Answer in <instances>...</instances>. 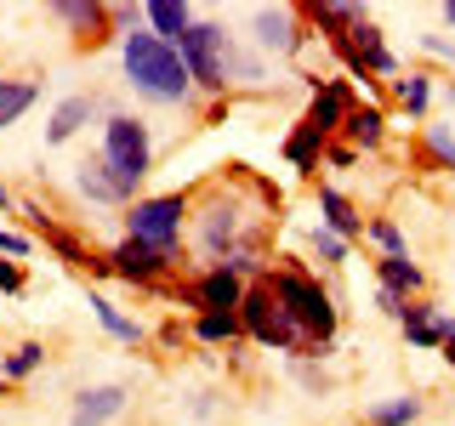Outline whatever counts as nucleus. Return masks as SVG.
<instances>
[{"label": "nucleus", "instance_id": "f257e3e1", "mask_svg": "<svg viewBox=\"0 0 455 426\" xmlns=\"http://www.w3.org/2000/svg\"><path fill=\"white\" fill-rule=\"evenodd\" d=\"M120 68H125V85L137 97H148V103H165V108L194 103V80L182 68V51L165 46L148 28H125L120 35Z\"/></svg>", "mask_w": 455, "mask_h": 426}, {"label": "nucleus", "instance_id": "f03ea898", "mask_svg": "<svg viewBox=\"0 0 455 426\" xmlns=\"http://www.w3.org/2000/svg\"><path fill=\"white\" fill-rule=\"evenodd\" d=\"M262 279H267V290L279 296L284 319L296 324L302 347H331V341H336V324H341V312H336V296L324 290V284L313 279L307 267H267Z\"/></svg>", "mask_w": 455, "mask_h": 426}, {"label": "nucleus", "instance_id": "7ed1b4c3", "mask_svg": "<svg viewBox=\"0 0 455 426\" xmlns=\"http://www.w3.org/2000/svg\"><path fill=\"white\" fill-rule=\"evenodd\" d=\"M177 51H182V68H188V80H194V91H211V97H222L228 85H234V40H228V28L222 23H211V18H194V28L177 40Z\"/></svg>", "mask_w": 455, "mask_h": 426}, {"label": "nucleus", "instance_id": "20e7f679", "mask_svg": "<svg viewBox=\"0 0 455 426\" xmlns=\"http://www.w3.org/2000/svg\"><path fill=\"white\" fill-rule=\"evenodd\" d=\"M103 165H108V177L120 182L125 193H137V182L154 170V131H148V120H137V114H108L103 120Z\"/></svg>", "mask_w": 455, "mask_h": 426}, {"label": "nucleus", "instance_id": "39448f33", "mask_svg": "<svg viewBox=\"0 0 455 426\" xmlns=\"http://www.w3.org/2000/svg\"><path fill=\"white\" fill-rule=\"evenodd\" d=\"M188 217H194L188 193H148V199H137V205H125V239H137V245H154V250L177 256Z\"/></svg>", "mask_w": 455, "mask_h": 426}, {"label": "nucleus", "instance_id": "423d86ee", "mask_svg": "<svg viewBox=\"0 0 455 426\" xmlns=\"http://www.w3.org/2000/svg\"><path fill=\"white\" fill-rule=\"evenodd\" d=\"M239 330H245L256 347L302 352V335H296V324L284 319V307H279V296L267 290V279H251L245 284V302H239Z\"/></svg>", "mask_w": 455, "mask_h": 426}, {"label": "nucleus", "instance_id": "0eeeda50", "mask_svg": "<svg viewBox=\"0 0 455 426\" xmlns=\"http://www.w3.org/2000/svg\"><path fill=\"white\" fill-rule=\"evenodd\" d=\"M194 233H199V250L211 256V262H234V256H245V233H251V217L234 205V199H211L205 210H199V222H194Z\"/></svg>", "mask_w": 455, "mask_h": 426}, {"label": "nucleus", "instance_id": "6e6552de", "mask_svg": "<svg viewBox=\"0 0 455 426\" xmlns=\"http://www.w3.org/2000/svg\"><path fill=\"white\" fill-rule=\"evenodd\" d=\"M251 35H256V46L274 51V57H296L307 46V28H302V12L296 6H256L251 12Z\"/></svg>", "mask_w": 455, "mask_h": 426}, {"label": "nucleus", "instance_id": "1a4fd4ad", "mask_svg": "<svg viewBox=\"0 0 455 426\" xmlns=\"http://www.w3.org/2000/svg\"><path fill=\"white\" fill-rule=\"evenodd\" d=\"M103 262H108V273H120L125 284H160L165 273H177V256H165L154 245H137V239H120Z\"/></svg>", "mask_w": 455, "mask_h": 426}, {"label": "nucleus", "instance_id": "9d476101", "mask_svg": "<svg viewBox=\"0 0 455 426\" xmlns=\"http://www.w3.org/2000/svg\"><path fill=\"white\" fill-rule=\"evenodd\" d=\"M347 108H353L347 85H341V80H319V85H313V108L302 114V125H313V131L331 142L341 131V120H347Z\"/></svg>", "mask_w": 455, "mask_h": 426}, {"label": "nucleus", "instance_id": "9b49d317", "mask_svg": "<svg viewBox=\"0 0 455 426\" xmlns=\"http://www.w3.org/2000/svg\"><path fill=\"white\" fill-rule=\"evenodd\" d=\"M194 302H199V312H239L245 279H239L234 267H211V273H199V284H194Z\"/></svg>", "mask_w": 455, "mask_h": 426}, {"label": "nucleus", "instance_id": "f8f14e48", "mask_svg": "<svg viewBox=\"0 0 455 426\" xmlns=\"http://www.w3.org/2000/svg\"><path fill=\"white\" fill-rule=\"evenodd\" d=\"M398 324H404V335L416 341V347H450V341H455V319L438 312L433 302H410Z\"/></svg>", "mask_w": 455, "mask_h": 426}, {"label": "nucleus", "instance_id": "ddd939ff", "mask_svg": "<svg viewBox=\"0 0 455 426\" xmlns=\"http://www.w3.org/2000/svg\"><path fill=\"white\" fill-rule=\"evenodd\" d=\"M103 114V103H97L92 91H80V97H63V103L52 108V120H46V142L57 148V142H68V137H80L85 125Z\"/></svg>", "mask_w": 455, "mask_h": 426}, {"label": "nucleus", "instance_id": "4468645a", "mask_svg": "<svg viewBox=\"0 0 455 426\" xmlns=\"http://www.w3.org/2000/svg\"><path fill=\"white\" fill-rule=\"evenodd\" d=\"M341 137H347L353 154H376L381 142H387V114H381L376 103H353L347 120H341Z\"/></svg>", "mask_w": 455, "mask_h": 426}, {"label": "nucleus", "instance_id": "2eb2a0df", "mask_svg": "<svg viewBox=\"0 0 455 426\" xmlns=\"http://www.w3.org/2000/svg\"><path fill=\"white\" fill-rule=\"evenodd\" d=\"M319 227H331L336 239H359L364 233V217H359V205H353L341 188H319Z\"/></svg>", "mask_w": 455, "mask_h": 426}, {"label": "nucleus", "instance_id": "dca6fc26", "mask_svg": "<svg viewBox=\"0 0 455 426\" xmlns=\"http://www.w3.org/2000/svg\"><path fill=\"white\" fill-rule=\"evenodd\" d=\"M120 409H125V387H85L75 398V409H68V421L75 426H108Z\"/></svg>", "mask_w": 455, "mask_h": 426}, {"label": "nucleus", "instance_id": "f3484780", "mask_svg": "<svg viewBox=\"0 0 455 426\" xmlns=\"http://www.w3.org/2000/svg\"><path fill=\"white\" fill-rule=\"evenodd\" d=\"M142 23H148V35H160L165 46H177L194 28V6H182V0H148V6H142Z\"/></svg>", "mask_w": 455, "mask_h": 426}, {"label": "nucleus", "instance_id": "a211bd4d", "mask_svg": "<svg viewBox=\"0 0 455 426\" xmlns=\"http://www.w3.org/2000/svg\"><path fill=\"white\" fill-rule=\"evenodd\" d=\"M75 170H80V177H75V188H80L85 199H97V205H125V199H132V193H125V188H120V182H114V177H108V165H103V154H97V160H80Z\"/></svg>", "mask_w": 455, "mask_h": 426}, {"label": "nucleus", "instance_id": "6ab92c4d", "mask_svg": "<svg viewBox=\"0 0 455 426\" xmlns=\"http://www.w3.org/2000/svg\"><path fill=\"white\" fill-rule=\"evenodd\" d=\"M40 103V80H23V75H0V131L18 125L28 108Z\"/></svg>", "mask_w": 455, "mask_h": 426}, {"label": "nucleus", "instance_id": "aec40b11", "mask_svg": "<svg viewBox=\"0 0 455 426\" xmlns=\"http://www.w3.org/2000/svg\"><path fill=\"white\" fill-rule=\"evenodd\" d=\"M376 279H381V290L387 296H398V302H410V296H421V267L410 262V256H381L376 262Z\"/></svg>", "mask_w": 455, "mask_h": 426}, {"label": "nucleus", "instance_id": "412c9836", "mask_svg": "<svg viewBox=\"0 0 455 426\" xmlns=\"http://www.w3.org/2000/svg\"><path fill=\"white\" fill-rule=\"evenodd\" d=\"M393 103L421 120L427 103H433V75H427V68H410V75H398V80H393Z\"/></svg>", "mask_w": 455, "mask_h": 426}, {"label": "nucleus", "instance_id": "4be33fe9", "mask_svg": "<svg viewBox=\"0 0 455 426\" xmlns=\"http://www.w3.org/2000/svg\"><path fill=\"white\" fill-rule=\"evenodd\" d=\"M92 312H97V324H103V330H108L114 341H132V347L142 341V324H137V319H125V312L114 307L108 296H97V290H92Z\"/></svg>", "mask_w": 455, "mask_h": 426}, {"label": "nucleus", "instance_id": "5701e85b", "mask_svg": "<svg viewBox=\"0 0 455 426\" xmlns=\"http://www.w3.org/2000/svg\"><path fill=\"white\" fill-rule=\"evenodd\" d=\"M416 415H421V398H410V392H404V398H381V404L364 409L370 426H410Z\"/></svg>", "mask_w": 455, "mask_h": 426}, {"label": "nucleus", "instance_id": "b1692460", "mask_svg": "<svg viewBox=\"0 0 455 426\" xmlns=\"http://www.w3.org/2000/svg\"><path fill=\"white\" fill-rule=\"evenodd\" d=\"M319 154H324V137L313 131V125L296 120V131L284 137V160H291L296 170H313V160H319Z\"/></svg>", "mask_w": 455, "mask_h": 426}, {"label": "nucleus", "instance_id": "393cba45", "mask_svg": "<svg viewBox=\"0 0 455 426\" xmlns=\"http://www.w3.org/2000/svg\"><path fill=\"white\" fill-rule=\"evenodd\" d=\"M52 18L68 23V28H92V40H97V28L108 23V6H92V0H63V6H52Z\"/></svg>", "mask_w": 455, "mask_h": 426}, {"label": "nucleus", "instance_id": "a878e982", "mask_svg": "<svg viewBox=\"0 0 455 426\" xmlns=\"http://www.w3.org/2000/svg\"><path fill=\"white\" fill-rule=\"evenodd\" d=\"M40 364H46V347H40V341H23V347H12L6 359H0V375H6V381H23V375H35Z\"/></svg>", "mask_w": 455, "mask_h": 426}, {"label": "nucleus", "instance_id": "bb28decb", "mask_svg": "<svg viewBox=\"0 0 455 426\" xmlns=\"http://www.w3.org/2000/svg\"><path fill=\"white\" fill-rule=\"evenodd\" d=\"M194 335L217 347V341H239L245 330H239V312H199V319H194Z\"/></svg>", "mask_w": 455, "mask_h": 426}, {"label": "nucleus", "instance_id": "cd10ccee", "mask_svg": "<svg viewBox=\"0 0 455 426\" xmlns=\"http://www.w3.org/2000/svg\"><path fill=\"white\" fill-rule=\"evenodd\" d=\"M307 250L319 256L324 267H341V262H347V239H336L331 227H307Z\"/></svg>", "mask_w": 455, "mask_h": 426}, {"label": "nucleus", "instance_id": "c85d7f7f", "mask_svg": "<svg viewBox=\"0 0 455 426\" xmlns=\"http://www.w3.org/2000/svg\"><path fill=\"white\" fill-rule=\"evenodd\" d=\"M364 233H370V239H376V245H381V256H404V233H398V222L376 217V222L364 227Z\"/></svg>", "mask_w": 455, "mask_h": 426}, {"label": "nucleus", "instance_id": "c756f323", "mask_svg": "<svg viewBox=\"0 0 455 426\" xmlns=\"http://www.w3.org/2000/svg\"><path fill=\"white\" fill-rule=\"evenodd\" d=\"M421 142H427V154H433V160L444 165V170H455V137L444 131V125H427V137H421Z\"/></svg>", "mask_w": 455, "mask_h": 426}, {"label": "nucleus", "instance_id": "7c9ffc66", "mask_svg": "<svg viewBox=\"0 0 455 426\" xmlns=\"http://www.w3.org/2000/svg\"><path fill=\"white\" fill-rule=\"evenodd\" d=\"M35 250V239L18 233V227H0V256H28Z\"/></svg>", "mask_w": 455, "mask_h": 426}, {"label": "nucleus", "instance_id": "2f4dec72", "mask_svg": "<svg viewBox=\"0 0 455 426\" xmlns=\"http://www.w3.org/2000/svg\"><path fill=\"white\" fill-rule=\"evenodd\" d=\"M23 284H28V279H23V267H18V262H0V290H6V296H18Z\"/></svg>", "mask_w": 455, "mask_h": 426}, {"label": "nucleus", "instance_id": "473e14b6", "mask_svg": "<svg viewBox=\"0 0 455 426\" xmlns=\"http://www.w3.org/2000/svg\"><path fill=\"white\" fill-rule=\"evenodd\" d=\"M0 210H12V188H6V182H0Z\"/></svg>", "mask_w": 455, "mask_h": 426}, {"label": "nucleus", "instance_id": "72a5a7b5", "mask_svg": "<svg viewBox=\"0 0 455 426\" xmlns=\"http://www.w3.org/2000/svg\"><path fill=\"white\" fill-rule=\"evenodd\" d=\"M444 23H450V28H455V0H450V6H444Z\"/></svg>", "mask_w": 455, "mask_h": 426}, {"label": "nucleus", "instance_id": "f704fd0d", "mask_svg": "<svg viewBox=\"0 0 455 426\" xmlns=\"http://www.w3.org/2000/svg\"><path fill=\"white\" fill-rule=\"evenodd\" d=\"M444 359H450V364H455V341H450V347H444Z\"/></svg>", "mask_w": 455, "mask_h": 426}]
</instances>
